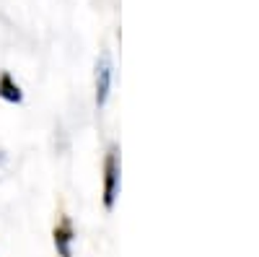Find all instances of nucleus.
<instances>
[{"label": "nucleus", "mask_w": 259, "mask_h": 257, "mask_svg": "<svg viewBox=\"0 0 259 257\" xmlns=\"http://www.w3.org/2000/svg\"><path fill=\"white\" fill-rule=\"evenodd\" d=\"M119 195V145H109L104 159V185H101V203L106 210H112Z\"/></svg>", "instance_id": "1"}, {"label": "nucleus", "mask_w": 259, "mask_h": 257, "mask_svg": "<svg viewBox=\"0 0 259 257\" xmlns=\"http://www.w3.org/2000/svg\"><path fill=\"white\" fill-rule=\"evenodd\" d=\"M73 242H75V226L68 213L60 210L52 229V244L57 249V257H73Z\"/></svg>", "instance_id": "2"}, {"label": "nucleus", "mask_w": 259, "mask_h": 257, "mask_svg": "<svg viewBox=\"0 0 259 257\" xmlns=\"http://www.w3.org/2000/svg\"><path fill=\"white\" fill-rule=\"evenodd\" d=\"M109 89H112V60L106 52H101L96 62V106L99 109L109 99Z\"/></svg>", "instance_id": "3"}, {"label": "nucleus", "mask_w": 259, "mask_h": 257, "mask_svg": "<svg viewBox=\"0 0 259 257\" xmlns=\"http://www.w3.org/2000/svg\"><path fill=\"white\" fill-rule=\"evenodd\" d=\"M0 99L8 104H21L24 101V91L11 76V70H0Z\"/></svg>", "instance_id": "4"}]
</instances>
